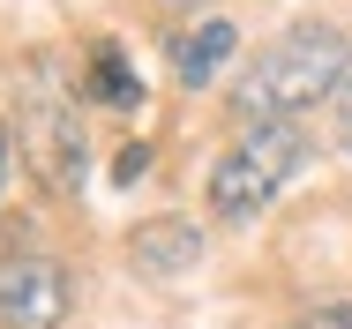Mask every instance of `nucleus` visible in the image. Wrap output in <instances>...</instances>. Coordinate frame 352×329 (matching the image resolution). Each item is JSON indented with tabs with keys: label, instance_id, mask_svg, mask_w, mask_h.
I'll list each match as a JSON object with an SVG mask.
<instances>
[{
	"label": "nucleus",
	"instance_id": "f257e3e1",
	"mask_svg": "<svg viewBox=\"0 0 352 329\" xmlns=\"http://www.w3.org/2000/svg\"><path fill=\"white\" fill-rule=\"evenodd\" d=\"M345 82H352L345 38H338L330 23H292V30L270 38V45L255 53V67L232 82V113H248V120H292V113L338 98Z\"/></svg>",
	"mask_w": 352,
	"mask_h": 329
},
{
	"label": "nucleus",
	"instance_id": "f03ea898",
	"mask_svg": "<svg viewBox=\"0 0 352 329\" xmlns=\"http://www.w3.org/2000/svg\"><path fill=\"white\" fill-rule=\"evenodd\" d=\"M300 165H307V128H292V120H255V128L210 165V217H225V225L263 217Z\"/></svg>",
	"mask_w": 352,
	"mask_h": 329
},
{
	"label": "nucleus",
	"instance_id": "7ed1b4c3",
	"mask_svg": "<svg viewBox=\"0 0 352 329\" xmlns=\"http://www.w3.org/2000/svg\"><path fill=\"white\" fill-rule=\"evenodd\" d=\"M23 157L45 188H82V113L53 75H30L23 90Z\"/></svg>",
	"mask_w": 352,
	"mask_h": 329
},
{
	"label": "nucleus",
	"instance_id": "20e7f679",
	"mask_svg": "<svg viewBox=\"0 0 352 329\" xmlns=\"http://www.w3.org/2000/svg\"><path fill=\"white\" fill-rule=\"evenodd\" d=\"M75 284L53 255H0V329H60Z\"/></svg>",
	"mask_w": 352,
	"mask_h": 329
},
{
	"label": "nucleus",
	"instance_id": "39448f33",
	"mask_svg": "<svg viewBox=\"0 0 352 329\" xmlns=\"http://www.w3.org/2000/svg\"><path fill=\"white\" fill-rule=\"evenodd\" d=\"M128 255H135L142 277H180V269L203 262V232H195L188 217H150V225H135Z\"/></svg>",
	"mask_w": 352,
	"mask_h": 329
},
{
	"label": "nucleus",
	"instance_id": "423d86ee",
	"mask_svg": "<svg viewBox=\"0 0 352 329\" xmlns=\"http://www.w3.org/2000/svg\"><path fill=\"white\" fill-rule=\"evenodd\" d=\"M232 45H240V30H232L225 15H203L195 30H180V38H173V75H180L188 90H203L217 67L232 60Z\"/></svg>",
	"mask_w": 352,
	"mask_h": 329
},
{
	"label": "nucleus",
	"instance_id": "0eeeda50",
	"mask_svg": "<svg viewBox=\"0 0 352 329\" xmlns=\"http://www.w3.org/2000/svg\"><path fill=\"white\" fill-rule=\"evenodd\" d=\"M82 90H90L98 105H113V113H135V105H142V82L128 75L120 45H98V53H90V67H82Z\"/></svg>",
	"mask_w": 352,
	"mask_h": 329
},
{
	"label": "nucleus",
	"instance_id": "6e6552de",
	"mask_svg": "<svg viewBox=\"0 0 352 329\" xmlns=\"http://www.w3.org/2000/svg\"><path fill=\"white\" fill-rule=\"evenodd\" d=\"M292 329H352V299L345 307H315V315H300Z\"/></svg>",
	"mask_w": 352,
	"mask_h": 329
},
{
	"label": "nucleus",
	"instance_id": "1a4fd4ad",
	"mask_svg": "<svg viewBox=\"0 0 352 329\" xmlns=\"http://www.w3.org/2000/svg\"><path fill=\"white\" fill-rule=\"evenodd\" d=\"M142 165H150V150H142V142H128V150L113 157V180H142Z\"/></svg>",
	"mask_w": 352,
	"mask_h": 329
},
{
	"label": "nucleus",
	"instance_id": "9d476101",
	"mask_svg": "<svg viewBox=\"0 0 352 329\" xmlns=\"http://www.w3.org/2000/svg\"><path fill=\"white\" fill-rule=\"evenodd\" d=\"M338 135H345V150H352V82L338 90Z\"/></svg>",
	"mask_w": 352,
	"mask_h": 329
},
{
	"label": "nucleus",
	"instance_id": "9b49d317",
	"mask_svg": "<svg viewBox=\"0 0 352 329\" xmlns=\"http://www.w3.org/2000/svg\"><path fill=\"white\" fill-rule=\"evenodd\" d=\"M0 188H8V128H0Z\"/></svg>",
	"mask_w": 352,
	"mask_h": 329
}]
</instances>
